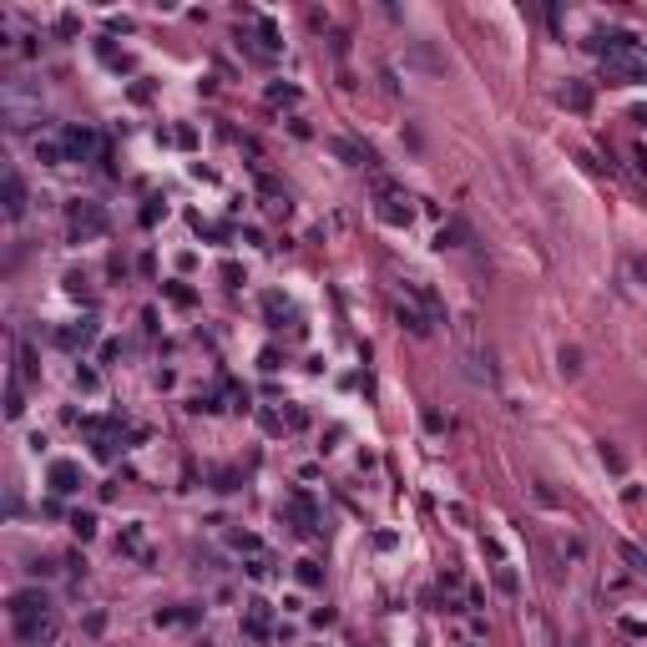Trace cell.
Instances as JSON below:
<instances>
[{
	"instance_id": "cell-1",
	"label": "cell",
	"mask_w": 647,
	"mask_h": 647,
	"mask_svg": "<svg viewBox=\"0 0 647 647\" xmlns=\"http://www.w3.org/2000/svg\"><path fill=\"white\" fill-rule=\"evenodd\" d=\"M375 192H379V203H375L379 223L409 228V218H415V208H409V192H400V187H390V182H375Z\"/></svg>"
},
{
	"instance_id": "cell-20",
	"label": "cell",
	"mask_w": 647,
	"mask_h": 647,
	"mask_svg": "<svg viewBox=\"0 0 647 647\" xmlns=\"http://www.w3.org/2000/svg\"><path fill=\"white\" fill-rule=\"evenodd\" d=\"M495 581H501V592H516V572L501 567V572H495Z\"/></svg>"
},
{
	"instance_id": "cell-12",
	"label": "cell",
	"mask_w": 647,
	"mask_h": 647,
	"mask_svg": "<svg viewBox=\"0 0 647 647\" xmlns=\"http://www.w3.org/2000/svg\"><path fill=\"white\" fill-rule=\"evenodd\" d=\"M71 531H76V541H92V536H96V516L92 511H76L71 516Z\"/></svg>"
},
{
	"instance_id": "cell-16",
	"label": "cell",
	"mask_w": 647,
	"mask_h": 647,
	"mask_svg": "<svg viewBox=\"0 0 647 647\" xmlns=\"http://www.w3.org/2000/svg\"><path fill=\"white\" fill-rule=\"evenodd\" d=\"M268 101H273V106H284V101L293 106V101H298V86H268Z\"/></svg>"
},
{
	"instance_id": "cell-15",
	"label": "cell",
	"mask_w": 647,
	"mask_h": 647,
	"mask_svg": "<svg viewBox=\"0 0 647 647\" xmlns=\"http://www.w3.org/2000/svg\"><path fill=\"white\" fill-rule=\"evenodd\" d=\"M456 238H470V233H465L460 223H450V228H440V233H435V248H460Z\"/></svg>"
},
{
	"instance_id": "cell-19",
	"label": "cell",
	"mask_w": 647,
	"mask_h": 647,
	"mask_svg": "<svg viewBox=\"0 0 647 647\" xmlns=\"http://www.w3.org/2000/svg\"><path fill=\"white\" fill-rule=\"evenodd\" d=\"M581 370V349H562V375H576Z\"/></svg>"
},
{
	"instance_id": "cell-6",
	"label": "cell",
	"mask_w": 647,
	"mask_h": 647,
	"mask_svg": "<svg viewBox=\"0 0 647 647\" xmlns=\"http://www.w3.org/2000/svg\"><path fill=\"white\" fill-rule=\"evenodd\" d=\"M92 339H96V319H81V324H71V329H56L61 349H86Z\"/></svg>"
},
{
	"instance_id": "cell-14",
	"label": "cell",
	"mask_w": 647,
	"mask_h": 647,
	"mask_svg": "<svg viewBox=\"0 0 647 647\" xmlns=\"http://www.w3.org/2000/svg\"><path fill=\"white\" fill-rule=\"evenodd\" d=\"M617 632H622V637H632V642H647V622H637V617H617Z\"/></svg>"
},
{
	"instance_id": "cell-4",
	"label": "cell",
	"mask_w": 647,
	"mask_h": 647,
	"mask_svg": "<svg viewBox=\"0 0 647 647\" xmlns=\"http://www.w3.org/2000/svg\"><path fill=\"white\" fill-rule=\"evenodd\" d=\"M61 142H66V157H71V162L96 157V132H92V126H66V132H61Z\"/></svg>"
},
{
	"instance_id": "cell-8",
	"label": "cell",
	"mask_w": 647,
	"mask_h": 647,
	"mask_svg": "<svg viewBox=\"0 0 647 647\" xmlns=\"http://www.w3.org/2000/svg\"><path fill=\"white\" fill-rule=\"evenodd\" d=\"M6 212L10 218L26 212V182H20V172H6Z\"/></svg>"
},
{
	"instance_id": "cell-5",
	"label": "cell",
	"mask_w": 647,
	"mask_h": 647,
	"mask_svg": "<svg viewBox=\"0 0 647 647\" xmlns=\"http://www.w3.org/2000/svg\"><path fill=\"white\" fill-rule=\"evenodd\" d=\"M51 490L56 495H76L81 490V465L76 460H56L51 465Z\"/></svg>"
},
{
	"instance_id": "cell-13",
	"label": "cell",
	"mask_w": 647,
	"mask_h": 647,
	"mask_svg": "<svg viewBox=\"0 0 647 647\" xmlns=\"http://www.w3.org/2000/svg\"><path fill=\"white\" fill-rule=\"evenodd\" d=\"M71 384H76V390H86V395H92L96 384H101V375L92 370V364H76V375H71Z\"/></svg>"
},
{
	"instance_id": "cell-2",
	"label": "cell",
	"mask_w": 647,
	"mask_h": 647,
	"mask_svg": "<svg viewBox=\"0 0 647 647\" xmlns=\"http://www.w3.org/2000/svg\"><path fill=\"white\" fill-rule=\"evenodd\" d=\"M66 218H71V233H76V238H81V233H92V238H96V233H106V212H101L96 203H71Z\"/></svg>"
},
{
	"instance_id": "cell-3",
	"label": "cell",
	"mask_w": 647,
	"mask_h": 647,
	"mask_svg": "<svg viewBox=\"0 0 647 647\" xmlns=\"http://www.w3.org/2000/svg\"><path fill=\"white\" fill-rule=\"evenodd\" d=\"M10 617H15V622H20V617H51V602H46V592H36V587L15 592V597H10Z\"/></svg>"
},
{
	"instance_id": "cell-17",
	"label": "cell",
	"mask_w": 647,
	"mask_h": 647,
	"mask_svg": "<svg viewBox=\"0 0 647 647\" xmlns=\"http://www.w3.org/2000/svg\"><path fill=\"white\" fill-rule=\"evenodd\" d=\"M298 581H304V587H319V581H324L319 562H298Z\"/></svg>"
},
{
	"instance_id": "cell-9",
	"label": "cell",
	"mask_w": 647,
	"mask_h": 647,
	"mask_svg": "<svg viewBox=\"0 0 647 647\" xmlns=\"http://www.w3.org/2000/svg\"><path fill=\"white\" fill-rule=\"evenodd\" d=\"M36 157H41V162H51V167L71 162V157H66V142H61V137H41V142H36Z\"/></svg>"
},
{
	"instance_id": "cell-18",
	"label": "cell",
	"mask_w": 647,
	"mask_h": 647,
	"mask_svg": "<svg viewBox=\"0 0 647 647\" xmlns=\"http://www.w3.org/2000/svg\"><path fill=\"white\" fill-rule=\"evenodd\" d=\"M6 415H10V420L26 415V395H20V384H10V405H6Z\"/></svg>"
},
{
	"instance_id": "cell-11",
	"label": "cell",
	"mask_w": 647,
	"mask_h": 647,
	"mask_svg": "<svg viewBox=\"0 0 647 647\" xmlns=\"http://www.w3.org/2000/svg\"><path fill=\"white\" fill-rule=\"evenodd\" d=\"M395 319H400V324H405V329H409V334H420V339H425V334H430V324H425V314H415V309H405V304H400V309H395Z\"/></svg>"
},
{
	"instance_id": "cell-10",
	"label": "cell",
	"mask_w": 647,
	"mask_h": 647,
	"mask_svg": "<svg viewBox=\"0 0 647 647\" xmlns=\"http://www.w3.org/2000/svg\"><path fill=\"white\" fill-rule=\"evenodd\" d=\"M617 551H622V562H627V567H632V572H637V576H647V551H642V546H637V541H622V546H617Z\"/></svg>"
},
{
	"instance_id": "cell-7",
	"label": "cell",
	"mask_w": 647,
	"mask_h": 647,
	"mask_svg": "<svg viewBox=\"0 0 647 647\" xmlns=\"http://www.w3.org/2000/svg\"><path fill=\"white\" fill-rule=\"evenodd\" d=\"M556 101L572 106V112H587V106H592V86L587 81H567L562 92H556Z\"/></svg>"
}]
</instances>
